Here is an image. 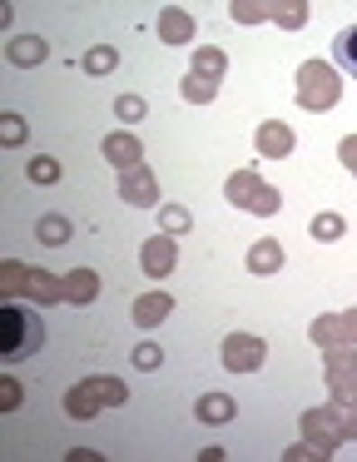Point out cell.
<instances>
[{
    "instance_id": "1",
    "label": "cell",
    "mask_w": 357,
    "mask_h": 462,
    "mask_svg": "<svg viewBox=\"0 0 357 462\" xmlns=\"http://www.w3.org/2000/svg\"><path fill=\"white\" fill-rule=\"evenodd\" d=\"M298 432L323 452V462L333 457L343 442L357 438V402H327V408H307L298 418Z\"/></svg>"
},
{
    "instance_id": "2",
    "label": "cell",
    "mask_w": 357,
    "mask_h": 462,
    "mask_svg": "<svg viewBox=\"0 0 357 462\" xmlns=\"http://www.w3.org/2000/svg\"><path fill=\"white\" fill-rule=\"evenodd\" d=\"M129 402V388L119 378H105V373H95V378L75 383V388L65 393V412L75 422H89L99 408H124Z\"/></svg>"
},
{
    "instance_id": "3",
    "label": "cell",
    "mask_w": 357,
    "mask_h": 462,
    "mask_svg": "<svg viewBox=\"0 0 357 462\" xmlns=\"http://www.w3.org/2000/svg\"><path fill=\"white\" fill-rule=\"evenodd\" d=\"M40 343H45V323H40L35 313H25L20 303H5V309H0V358L20 363V358H30Z\"/></svg>"
},
{
    "instance_id": "4",
    "label": "cell",
    "mask_w": 357,
    "mask_h": 462,
    "mask_svg": "<svg viewBox=\"0 0 357 462\" xmlns=\"http://www.w3.org/2000/svg\"><path fill=\"white\" fill-rule=\"evenodd\" d=\"M224 199L233 204V209L258 214V219H273V214L283 209V194H278V189H273V184H268L258 170H238V174H228Z\"/></svg>"
},
{
    "instance_id": "5",
    "label": "cell",
    "mask_w": 357,
    "mask_h": 462,
    "mask_svg": "<svg viewBox=\"0 0 357 462\" xmlns=\"http://www.w3.org/2000/svg\"><path fill=\"white\" fill-rule=\"evenodd\" d=\"M343 100V75L333 70L327 60H303L298 65V105L313 115L333 110V105Z\"/></svg>"
},
{
    "instance_id": "6",
    "label": "cell",
    "mask_w": 357,
    "mask_h": 462,
    "mask_svg": "<svg viewBox=\"0 0 357 462\" xmlns=\"http://www.w3.org/2000/svg\"><path fill=\"white\" fill-rule=\"evenodd\" d=\"M317 353H323V378L333 402H357V343H337V348Z\"/></svg>"
},
{
    "instance_id": "7",
    "label": "cell",
    "mask_w": 357,
    "mask_h": 462,
    "mask_svg": "<svg viewBox=\"0 0 357 462\" xmlns=\"http://www.w3.org/2000/svg\"><path fill=\"white\" fill-rule=\"evenodd\" d=\"M238 25H258V21H273V25H283V31H303L307 25V5L303 0H273V5H258V0H238L233 11Z\"/></svg>"
},
{
    "instance_id": "8",
    "label": "cell",
    "mask_w": 357,
    "mask_h": 462,
    "mask_svg": "<svg viewBox=\"0 0 357 462\" xmlns=\"http://www.w3.org/2000/svg\"><path fill=\"white\" fill-rule=\"evenodd\" d=\"M218 358H224L228 373H258L268 358V343L258 338V333H228V338L218 343Z\"/></svg>"
},
{
    "instance_id": "9",
    "label": "cell",
    "mask_w": 357,
    "mask_h": 462,
    "mask_svg": "<svg viewBox=\"0 0 357 462\" xmlns=\"http://www.w3.org/2000/svg\"><path fill=\"white\" fill-rule=\"evenodd\" d=\"M307 338L317 348H337V343H357V309H343V313H317L307 323Z\"/></svg>"
},
{
    "instance_id": "10",
    "label": "cell",
    "mask_w": 357,
    "mask_h": 462,
    "mask_svg": "<svg viewBox=\"0 0 357 462\" xmlns=\"http://www.w3.org/2000/svg\"><path fill=\"white\" fill-rule=\"evenodd\" d=\"M119 199L134 204V209H159V174L149 170V164H139V170H124L119 174Z\"/></svg>"
},
{
    "instance_id": "11",
    "label": "cell",
    "mask_w": 357,
    "mask_h": 462,
    "mask_svg": "<svg viewBox=\"0 0 357 462\" xmlns=\"http://www.w3.org/2000/svg\"><path fill=\"white\" fill-rule=\"evenodd\" d=\"M174 263H178L174 234H149V239L139 244V269H144L149 279H164V273H174Z\"/></svg>"
},
{
    "instance_id": "12",
    "label": "cell",
    "mask_w": 357,
    "mask_h": 462,
    "mask_svg": "<svg viewBox=\"0 0 357 462\" xmlns=\"http://www.w3.org/2000/svg\"><path fill=\"white\" fill-rule=\"evenodd\" d=\"M20 299L40 303V309H55V303H65V273H50V269H25V283H20Z\"/></svg>"
},
{
    "instance_id": "13",
    "label": "cell",
    "mask_w": 357,
    "mask_h": 462,
    "mask_svg": "<svg viewBox=\"0 0 357 462\" xmlns=\"http://www.w3.org/2000/svg\"><path fill=\"white\" fill-rule=\"evenodd\" d=\"M253 150L263 154V160H288V154L298 150L293 125H283V120H263V125L253 130Z\"/></svg>"
},
{
    "instance_id": "14",
    "label": "cell",
    "mask_w": 357,
    "mask_h": 462,
    "mask_svg": "<svg viewBox=\"0 0 357 462\" xmlns=\"http://www.w3.org/2000/svg\"><path fill=\"white\" fill-rule=\"evenodd\" d=\"M99 154H105V160L114 164L119 174H124V170H139V164H144V144H139L129 130H114V134H105V144H99Z\"/></svg>"
},
{
    "instance_id": "15",
    "label": "cell",
    "mask_w": 357,
    "mask_h": 462,
    "mask_svg": "<svg viewBox=\"0 0 357 462\" xmlns=\"http://www.w3.org/2000/svg\"><path fill=\"white\" fill-rule=\"evenodd\" d=\"M159 41L164 45H188L194 41V15H188L184 5H164V11H159Z\"/></svg>"
},
{
    "instance_id": "16",
    "label": "cell",
    "mask_w": 357,
    "mask_h": 462,
    "mask_svg": "<svg viewBox=\"0 0 357 462\" xmlns=\"http://www.w3.org/2000/svg\"><path fill=\"white\" fill-rule=\"evenodd\" d=\"M45 55H50V45L40 41V35H10L5 41V60L15 65V70H35Z\"/></svg>"
},
{
    "instance_id": "17",
    "label": "cell",
    "mask_w": 357,
    "mask_h": 462,
    "mask_svg": "<svg viewBox=\"0 0 357 462\" xmlns=\"http://www.w3.org/2000/svg\"><path fill=\"white\" fill-rule=\"evenodd\" d=\"M278 269H283V244H278V239H253V244H248V273L273 279Z\"/></svg>"
},
{
    "instance_id": "18",
    "label": "cell",
    "mask_w": 357,
    "mask_h": 462,
    "mask_svg": "<svg viewBox=\"0 0 357 462\" xmlns=\"http://www.w3.org/2000/svg\"><path fill=\"white\" fill-rule=\"evenodd\" d=\"M194 412H198V422H208V428H224V422H233L238 402L228 398V393H198Z\"/></svg>"
},
{
    "instance_id": "19",
    "label": "cell",
    "mask_w": 357,
    "mask_h": 462,
    "mask_svg": "<svg viewBox=\"0 0 357 462\" xmlns=\"http://www.w3.org/2000/svg\"><path fill=\"white\" fill-rule=\"evenodd\" d=\"M99 299V273L95 269H69L65 273V303H75V309H85V303Z\"/></svg>"
},
{
    "instance_id": "20",
    "label": "cell",
    "mask_w": 357,
    "mask_h": 462,
    "mask_svg": "<svg viewBox=\"0 0 357 462\" xmlns=\"http://www.w3.org/2000/svg\"><path fill=\"white\" fill-rule=\"evenodd\" d=\"M169 313H174V299H169L164 289H159V293H144V299H134V323H139V328H159Z\"/></svg>"
},
{
    "instance_id": "21",
    "label": "cell",
    "mask_w": 357,
    "mask_h": 462,
    "mask_svg": "<svg viewBox=\"0 0 357 462\" xmlns=\"http://www.w3.org/2000/svg\"><path fill=\"white\" fill-rule=\"evenodd\" d=\"M114 70H119V51H114V45H89V51L79 55V75H89V80L114 75Z\"/></svg>"
},
{
    "instance_id": "22",
    "label": "cell",
    "mask_w": 357,
    "mask_h": 462,
    "mask_svg": "<svg viewBox=\"0 0 357 462\" xmlns=\"http://www.w3.org/2000/svg\"><path fill=\"white\" fill-rule=\"evenodd\" d=\"M188 70H194V75H204V80H224L228 55L218 51V45H198V51H194V60H188Z\"/></svg>"
},
{
    "instance_id": "23",
    "label": "cell",
    "mask_w": 357,
    "mask_h": 462,
    "mask_svg": "<svg viewBox=\"0 0 357 462\" xmlns=\"http://www.w3.org/2000/svg\"><path fill=\"white\" fill-rule=\"evenodd\" d=\"M307 234H313L317 244H337V239L347 234V219H343V214H333V209H323V214H313Z\"/></svg>"
},
{
    "instance_id": "24",
    "label": "cell",
    "mask_w": 357,
    "mask_h": 462,
    "mask_svg": "<svg viewBox=\"0 0 357 462\" xmlns=\"http://www.w3.org/2000/svg\"><path fill=\"white\" fill-rule=\"evenodd\" d=\"M194 229V214L184 209V204H159V234H188Z\"/></svg>"
},
{
    "instance_id": "25",
    "label": "cell",
    "mask_w": 357,
    "mask_h": 462,
    "mask_svg": "<svg viewBox=\"0 0 357 462\" xmlns=\"http://www.w3.org/2000/svg\"><path fill=\"white\" fill-rule=\"evenodd\" d=\"M35 239H40V244H50V249L69 244V219H65V214H45V219L35 224Z\"/></svg>"
},
{
    "instance_id": "26",
    "label": "cell",
    "mask_w": 357,
    "mask_h": 462,
    "mask_svg": "<svg viewBox=\"0 0 357 462\" xmlns=\"http://www.w3.org/2000/svg\"><path fill=\"white\" fill-rule=\"evenodd\" d=\"M178 95H184L188 105H208V100L218 95V80H204V75L188 70V75H184V85H178Z\"/></svg>"
},
{
    "instance_id": "27",
    "label": "cell",
    "mask_w": 357,
    "mask_h": 462,
    "mask_svg": "<svg viewBox=\"0 0 357 462\" xmlns=\"http://www.w3.org/2000/svg\"><path fill=\"white\" fill-rule=\"evenodd\" d=\"M20 283H25V263H20V259H0V293H5V303L20 299Z\"/></svg>"
},
{
    "instance_id": "28",
    "label": "cell",
    "mask_w": 357,
    "mask_h": 462,
    "mask_svg": "<svg viewBox=\"0 0 357 462\" xmlns=\"http://www.w3.org/2000/svg\"><path fill=\"white\" fill-rule=\"evenodd\" d=\"M114 115H119V125H139V120L149 115L144 95H119V100H114Z\"/></svg>"
},
{
    "instance_id": "29",
    "label": "cell",
    "mask_w": 357,
    "mask_h": 462,
    "mask_svg": "<svg viewBox=\"0 0 357 462\" xmlns=\"http://www.w3.org/2000/svg\"><path fill=\"white\" fill-rule=\"evenodd\" d=\"M337 65H343L347 75H357V25H347V31L337 35Z\"/></svg>"
},
{
    "instance_id": "30",
    "label": "cell",
    "mask_w": 357,
    "mask_h": 462,
    "mask_svg": "<svg viewBox=\"0 0 357 462\" xmlns=\"http://www.w3.org/2000/svg\"><path fill=\"white\" fill-rule=\"evenodd\" d=\"M30 184H55L60 180V160H50V154H35V160L25 164Z\"/></svg>"
},
{
    "instance_id": "31",
    "label": "cell",
    "mask_w": 357,
    "mask_h": 462,
    "mask_svg": "<svg viewBox=\"0 0 357 462\" xmlns=\"http://www.w3.org/2000/svg\"><path fill=\"white\" fill-rule=\"evenodd\" d=\"M25 120H20V115H0V144H5V150H20V144H25Z\"/></svg>"
},
{
    "instance_id": "32",
    "label": "cell",
    "mask_w": 357,
    "mask_h": 462,
    "mask_svg": "<svg viewBox=\"0 0 357 462\" xmlns=\"http://www.w3.org/2000/svg\"><path fill=\"white\" fill-rule=\"evenodd\" d=\"M129 358H134V368H144V373H154L159 363H164V348H159V343H139L134 353H129Z\"/></svg>"
},
{
    "instance_id": "33",
    "label": "cell",
    "mask_w": 357,
    "mask_h": 462,
    "mask_svg": "<svg viewBox=\"0 0 357 462\" xmlns=\"http://www.w3.org/2000/svg\"><path fill=\"white\" fill-rule=\"evenodd\" d=\"M337 160H343V170L357 180V134H343V140H337Z\"/></svg>"
},
{
    "instance_id": "34",
    "label": "cell",
    "mask_w": 357,
    "mask_h": 462,
    "mask_svg": "<svg viewBox=\"0 0 357 462\" xmlns=\"http://www.w3.org/2000/svg\"><path fill=\"white\" fill-rule=\"evenodd\" d=\"M20 398H25V393H20V383L15 378H0V412H15Z\"/></svg>"
}]
</instances>
